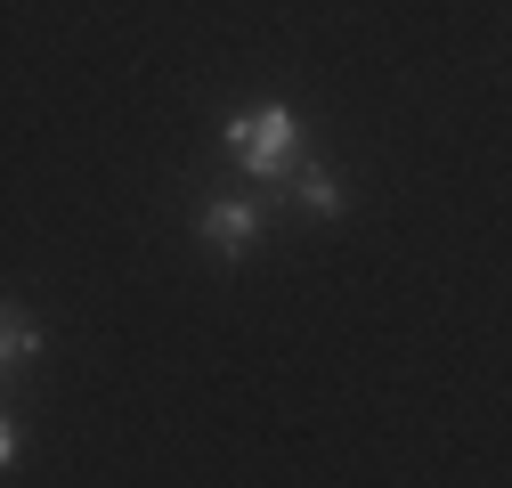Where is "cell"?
Masks as SVG:
<instances>
[{"label": "cell", "mask_w": 512, "mask_h": 488, "mask_svg": "<svg viewBox=\"0 0 512 488\" xmlns=\"http://www.w3.org/2000/svg\"><path fill=\"white\" fill-rule=\"evenodd\" d=\"M293 114L285 106H261V114H236L228 122V155H236V171H252V179H277L285 163H293Z\"/></svg>", "instance_id": "obj_1"}, {"label": "cell", "mask_w": 512, "mask_h": 488, "mask_svg": "<svg viewBox=\"0 0 512 488\" xmlns=\"http://www.w3.org/2000/svg\"><path fill=\"white\" fill-rule=\"evenodd\" d=\"M252 228H261V220H252V204H204V236L220 244V253H244Z\"/></svg>", "instance_id": "obj_2"}, {"label": "cell", "mask_w": 512, "mask_h": 488, "mask_svg": "<svg viewBox=\"0 0 512 488\" xmlns=\"http://www.w3.org/2000/svg\"><path fill=\"white\" fill-rule=\"evenodd\" d=\"M301 204H309L317 220H342V179H326V171H301Z\"/></svg>", "instance_id": "obj_3"}, {"label": "cell", "mask_w": 512, "mask_h": 488, "mask_svg": "<svg viewBox=\"0 0 512 488\" xmlns=\"http://www.w3.org/2000/svg\"><path fill=\"white\" fill-rule=\"evenodd\" d=\"M41 350V334L25 326V318H9V310H0V366H9V358H33Z\"/></svg>", "instance_id": "obj_4"}, {"label": "cell", "mask_w": 512, "mask_h": 488, "mask_svg": "<svg viewBox=\"0 0 512 488\" xmlns=\"http://www.w3.org/2000/svg\"><path fill=\"white\" fill-rule=\"evenodd\" d=\"M17 456V423H0V464H9Z\"/></svg>", "instance_id": "obj_5"}]
</instances>
